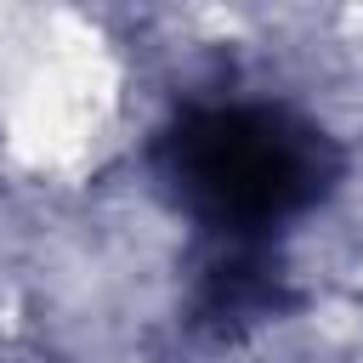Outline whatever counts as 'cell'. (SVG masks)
<instances>
[{
    "label": "cell",
    "mask_w": 363,
    "mask_h": 363,
    "mask_svg": "<svg viewBox=\"0 0 363 363\" xmlns=\"http://www.w3.org/2000/svg\"><path fill=\"white\" fill-rule=\"evenodd\" d=\"M182 193L227 227H267L323 187L318 136L267 108H216L176 130Z\"/></svg>",
    "instance_id": "obj_1"
}]
</instances>
